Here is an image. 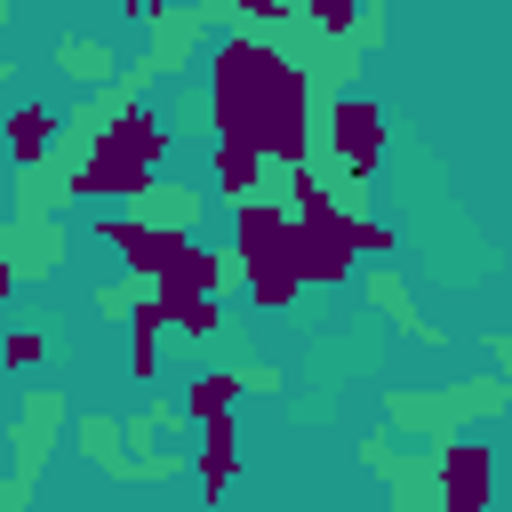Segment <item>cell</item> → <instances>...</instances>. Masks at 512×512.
Listing matches in <instances>:
<instances>
[{"label":"cell","mask_w":512,"mask_h":512,"mask_svg":"<svg viewBox=\"0 0 512 512\" xmlns=\"http://www.w3.org/2000/svg\"><path fill=\"white\" fill-rule=\"evenodd\" d=\"M16 280H24V272H16V264H8V256H0V304H8V296H16Z\"/></svg>","instance_id":"d4e9b609"},{"label":"cell","mask_w":512,"mask_h":512,"mask_svg":"<svg viewBox=\"0 0 512 512\" xmlns=\"http://www.w3.org/2000/svg\"><path fill=\"white\" fill-rule=\"evenodd\" d=\"M80 456H96V464L112 472V464H120V424H112V416H88V424H80Z\"/></svg>","instance_id":"ffe728a7"},{"label":"cell","mask_w":512,"mask_h":512,"mask_svg":"<svg viewBox=\"0 0 512 512\" xmlns=\"http://www.w3.org/2000/svg\"><path fill=\"white\" fill-rule=\"evenodd\" d=\"M56 64H64L80 88H112V64H120V56H112V48H96V40H64V48H56Z\"/></svg>","instance_id":"9a60e30c"},{"label":"cell","mask_w":512,"mask_h":512,"mask_svg":"<svg viewBox=\"0 0 512 512\" xmlns=\"http://www.w3.org/2000/svg\"><path fill=\"white\" fill-rule=\"evenodd\" d=\"M432 488L448 512H488V488H496V448L472 440V432H440V456H432Z\"/></svg>","instance_id":"277c9868"},{"label":"cell","mask_w":512,"mask_h":512,"mask_svg":"<svg viewBox=\"0 0 512 512\" xmlns=\"http://www.w3.org/2000/svg\"><path fill=\"white\" fill-rule=\"evenodd\" d=\"M168 304V328H184V336H216L224 328V304L216 296H160Z\"/></svg>","instance_id":"e0dca14e"},{"label":"cell","mask_w":512,"mask_h":512,"mask_svg":"<svg viewBox=\"0 0 512 512\" xmlns=\"http://www.w3.org/2000/svg\"><path fill=\"white\" fill-rule=\"evenodd\" d=\"M208 112L216 136H248L272 168H312V112H304V72L264 48L256 32H232L208 48Z\"/></svg>","instance_id":"6da1fadb"},{"label":"cell","mask_w":512,"mask_h":512,"mask_svg":"<svg viewBox=\"0 0 512 512\" xmlns=\"http://www.w3.org/2000/svg\"><path fill=\"white\" fill-rule=\"evenodd\" d=\"M328 152H336V168H344L352 184H368V176L384 168V104L360 96V88H344V96L328 104Z\"/></svg>","instance_id":"3957f363"},{"label":"cell","mask_w":512,"mask_h":512,"mask_svg":"<svg viewBox=\"0 0 512 512\" xmlns=\"http://www.w3.org/2000/svg\"><path fill=\"white\" fill-rule=\"evenodd\" d=\"M232 8H240V16H264V24H272V16H288V0H232Z\"/></svg>","instance_id":"cb8c5ba5"},{"label":"cell","mask_w":512,"mask_h":512,"mask_svg":"<svg viewBox=\"0 0 512 512\" xmlns=\"http://www.w3.org/2000/svg\"><path fill=\"white\" fill-rule=\"evenodd\" d=\"M352 248H360V256H392L400 240H392V224H376V216H360V224H352Z\"/></svg>","instance_id":"44dd1931"},{"label":"cell","mask_w":512,"mask_h":512,"mask_svg":"<svg viewBox=\"0 0 512 512\" xmlns=\"http://www.w3.org/2000/svg\"><path fill=\"white\" fill-rule=\"evenodd\" d=\"M240 288H248V304H256V312H288V304L304 296L296 264H248V272H240Z\"/></svg>","instance_id":"4fadbf2b"},{"label":"cell","mask_w":512,"mask_h":512,"mask_svg":"<svg viewBox=\"0 0 512 512\" xmlns=\"http://www.w3.org/2000/svg\"><path fill=\"white\" fill-rule=\"evenodd\" d=\"M0 80H8V56H0Z\"/></svg>","instance_id":"484cf974"},{"label":"cell","mask_w":512,"mask_h":512,"mask_svg":"<svg viewBox=\"0 0 512 512\" xmlns=\"http://www.w3.org/2000/svg\"><path fill=\"white\" fill-rule=\"evenodd\" d=\"M192 464H200V504H224V488L240 480V432H232V416L200 424V448H192Z\"/></svg>","instance_id":"52a82bcc"},{"label":"cell","mask_w":512,"mask_h":512,"mask_svg":"<svg viewBox=\"0 0 512 512\" xmlns=\"http://www.w3.org/2000/svg\"><path fill=\"white\" fill-rule=\"evenodd\" d=\"M240 392H248L240 368H200V376L184 384V416H192V424H216V416H232Z\"/></svg>","instance_id":"7c38bea8"},{"label":"cell","mask_w":512,"mask_h":512,"mask_svg":"<svg viewBox=\"0 0 512 512\" xmlns=\"http://www.w3.org/2000/svg\"><path fill=\"white\" fill-rule=\"evenodd\" d=\"M304 16H312V32H328V40H352V32L368 24L360 0H304Z\"/></svg>","instance_id":"ac0fdd59"},{"label":"cell","mask_w":512,"mask_h":512,"mask_svg":"<svg viewBox=\"0 0 512 512\" xmlns=\"http://www.w3.org/2000/svg\"><path fill=\"white\" fill-rule=\"evenodd\" d=\"M0 424H8V408H0Z\"/></svg>","instance_id":"4316f807"},{"label":"cell","mask_w":512,"mask_h":512,"mask_svg":"<svg viewBox=\"0 0 512 512\" xmlns=\"http://www.w3.org/2000/svg\"><path fill=\"white\" fill-rule=\"evenodd\" d=\"M40 360H48V336L40 328H8L0 336V368H40Z\"/></svg>","instance_id":"d6986e66"},{"label":"cell","mask_w":512,"mask_h":512,"mask_svg":"<svg viewBox=\"0 0 512 512\" xmlns=\"http://www.w3.org/2000/svg\"><path fill=\"white\" fill-rule=\"evenodd\" d=\"M96 240H104V248H112V256H120L136 280H160V272H168L184 248H192V232L152 224V216H136V208H128V216H96Z\"/></svg>","instance_id":"5b68a950"},{"label":"cell","mask_w":512,"mask_h":512,"mask_svg":"<svg viewBox=\"0 0 512 512\" xmlns=\"http://www.w3.org/2000/svg\"><path fill=\"white\" fill-rule=\"evenodd\" d=\"M360 288H368V304H376V312H392V320H400L416 344H440V328H432V320H416V304H408V288H400L392 272H368Z\"/></svg>","instance_id":"5bb4252c"},{"label":"cell","mask_w":512,"mask_h":512,"mask_svg":"<svg viewBox=\"0 0 512 512\" xmlns=\"http://www.w3.org/2000/svg\"><path fill=\"white\" fill-rule=\"evenodd\" d=\"M208 168H216V192H224V200L240 208V200H256V176H264L272 160H264V152H256L248 136H216V152H208Z\"/></svg>","instance_id":"9c48e42d"},{"label":"cell","mask_w":512,"mask_h":512,"mask_svg":"<svg viewBox=\"0 0 512 512\" xmlns=\"http://www.w3.org/2000/svg\"><path fill=\"white\" fill-rule=\"evenodd\" d=\"M0 136H8V160H16V168H48V160H56V112H48V104H16V112L0 120Z\"/></svg>","instance_id":"ba28073f"},{"label":"cell","mask_w":512,"mask_h":512,"mask_svg":"<svg viewBox=\"0 0 512 512\" xmlns=\"http://www.w3.org/2000/svg\"><path fill=\"white\" fill-rule=\"evenodd\" d=\"M232 256L248 264H296V208L280 200H240L232 208Z\"/></svg>","instance_id":"8992f818"},{"label":"cell","mask_w":512,"mask_h":512,"mask_svg":"<svg viewBox=\"0 0 512 512\" xmlns=\"http://www.w3.org/2000/svg\"><path fill=\"white\" fill-rule=\"evenodd\" d=\"M240 384H248V392H280V368H272V360H248Z\"/></svg>","instance_id":"7402d4cb"},{"label":"cell","mask_w":512,"mask_h":512,"mask_svg":"<svg viewBox=\"0 0 512 512\" xmlns=\"http://www.w3.org/2000/svg\"><path fill=\"white\" fill-rule=\"evenodd\" d=\"M224 280H232V264H224L216 248H200V240H192V248H184V256H176L152 288H160V296H216Z\"/></svg>","instance_id":"30bf717a"},{"label":"cell","mask_w":512,"mask_h":512,"mask_svg":"<svg viewBox=\"0 0 512 512\" xmlns=\"http://www.w3.org/2000/svg\"><path fill=\"white\" fill-rule=\"evenodd\" d=\"M160 328H168V304H160V288H152V296H136V312H128V376H136V384L160 376Z\"/></svg>","instance_id":"8fae6325"},{"label":"cell","mask_w":512,"mask_h":512,"mask_svg":"<svg viewBox=\"0 0 512 512\" xmlns=\"http://www.w3.org/2000/svg\"><path fill=\"white\" fill-rule=\"evenodd\" d=\"M168 144H176V128H168L152 104H128V112H112V120L88 136V152L72 160V192H80V200H136V192H152Z\"/></svg>","instance_id":"7a4b0ae2"},{"label":"cell","mask_w":512,"mask_h":512,"mask_svg":"<svg viewBox=\"0 0 512 512\" xmlns=\"http://www.w3.org/2000/svg\"><path fill=\"white\" fill-rule=\"evenodd\" d=\"M72 168H24V216H48V208H72Z\"/></svg>","instance_id":"2e32d148"},{"label":"cell","mask_w":512,"mask_h":512,"mask_svg":"<svg viewBox=\"0 0 512 512\" xmlns=\"http://www.w3.org/2000/svg\"><path fill=\"white\" fill-rule=\"evenodd\" d=\"M176 8H184V0H128V16H136V24H168Z\"/></svg>","instance_id":"603a6c76"}]
</instances>
